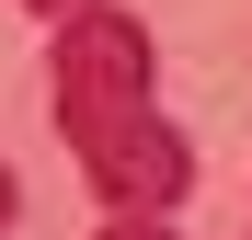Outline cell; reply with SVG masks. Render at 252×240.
Here are the masks:
<instances>
[{
    "instance_id": "cell-2",
    "label": "cell",
    "mask_w": 252,
    "mask_h": 240,
    "mask_svg": "<svg viewBox=\"0 0 252 240\" xmlns=\"http://www.w3.org/2000/svg\"><path fill=\"white\" fill-rule=\"evenodd\" d=\"M92 240H172V217H103Z\"/></svg>"
},
{
    "instance_id": "cell-4",
    "label": "cell",
    "mask_w": 252,
    "mask_h": 240,
    "mask_svg": "<svg viewBox=\"0 0 252 240\" xmlns=\"http://www.w3.org/2000/svg\"><path fill=\"white\" fill-rule=\"evenodd\" d=\"M23 217V183H12V160H0V229H12Z\"/></svg>"
},
{
    "instance_id": "cell-3",
    "label": "cell",
    "mask_w": 252,
    "mask_h": 240,
    "mask_svg": "<svg viewBox=\"0 0 252 240\" xmlns=\"http://www.w3.org/2000/svg\"><path fill=\"white\" fill-rule=\"evenodd\" d=\"M34 23H80V12H103V0H23Z\"/></svg>"
},
{
    "instance_id": "cell-1",
    "label": "cell",
    "mask_w": 252,
    "mask_h": 240,
    "mask_svg": "<svg viewBox=\"0 0 252 240\" xmlns=\"http://www.w3.org/2000/svg\"><path fill=\"white\" fill-rule=\"evenodd\" d=\"M149 69H160L149 23H126L115 0L80 12V23H58V80H46V103H58V137L80 149L92 194H103V217H172L184 183H195V149H184V126H160Z\"/></svg>"
}]
</instances>
